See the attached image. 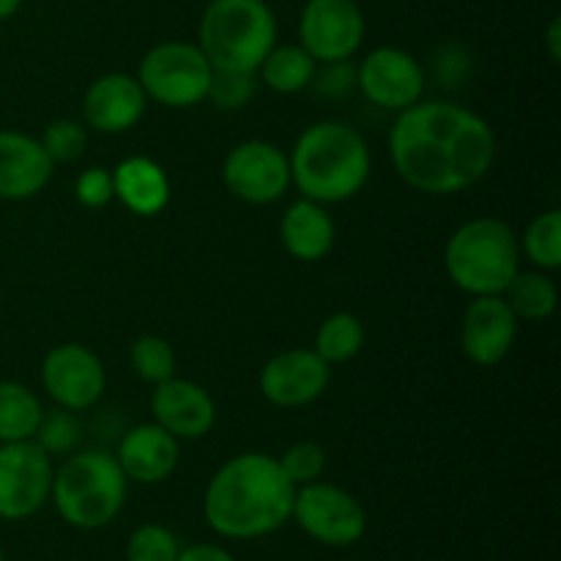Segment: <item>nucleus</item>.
Listing matches in <instances>:
<instances>
[{
    "label": "nucleus",
    "mask_w": 561,
    "mask_h": 561,
    "mask_svg": "<svg viewBox=\"0 0 561 561\" xmlns=\"http://www.w3.org/2000/svg\"><path fill=\"white\" fill-rule=\"evenodd\" d=\"M389 157L411 190L433 197L458 195L491 173L496 131L474 110L420 99L394 118Z\"/></svg>",
    "instance_id": "f257e3e1"
},
{
    "label": "nucleus",
    "mask_w": 561,
    "mask_h": 561,
    "mask_svg": "<svg viewBox=\"0 0 561 561\" xmlns=\"http://www.w3.org/2000/svg\"><path fill=\"white\" fill-rule=\"evenodd\" d=\"M296 488L266 453L225 460L203 491V520L222 540L250 542L290 524Z\"/></svg>",
    "instance_id": "f03ea898"
},
{
    "label": "nucleus",
    "mask_w": 561,
    "mask_h": 561,
    "mask_svg": "<svg viewBox=\"0 0 561 561\" xmlns=\"http://www.w3.org/2000/svg\"><path fill=\"white\" fill-rule=\"evenodd\" d=\"M288 164L290 184L301 197L334 206L365 190L373 157L367 140L354 126L343 121H318L296 137Z\"/></svg>",
    "instance_id": "7ed1b4c3"
},
{
    "label": "nucleus",
    "mask_w": 561,
    "mask_h": 561,
    "mask_svg": "<svg viewBox=\"0 0 561 561\" xmlns=\"http://www.w3.org/2000/svg\"><path fill=\"white\" fill-rule=\"evenodd\" d=\"M129 493V480L121 471L115 455L102 449H82L66 455L53 474L55 513L66 526L80 531H96L121 515Z\"/></svg>",
    "instance_id": "20e7f679"
},
{
    "label": "nucleus",
    "mask_w": 561,
    "mask_h": 561,
    "mask_svg": "<svg viewBox=\"0 0 561 561\" xmlns=\"http://www.w3.org/2000/svg\"><path fill=\"white\" fill-rule=\"evenodd\" d=\"M444 268L463 294L502 296L510 279L520 272L518 236L499 217L469 219L449 236Z\"/></svg>",
    "instance_id": "39448f33"
},
{
    "label": "nucleus",
    "mask_w": 561,
    "mask_h": 561,
    "mask_svg": "<svg viewBox=\"0 0 561 561\" xmlns=\"http://www.w3.org/2000/svg\"><path fill=\"white\" fill-rule=\"evenodd\" d=\"M277 44V16L266 0H208L197 47L211 69L255 71Z\"/></svg>",
    "instance_id": "423d86ee"
},
{
    "label": "nucleus",
    "mask_w": 561,
    "mask_h": 561,
    "mask_svg": "<svg viewBox=\"0 0 561 561\" xmlns=\"http://www.w3.org/2000/svg\"><path fill=\"white\" fill-rule=\"evenodd\" d=\"M135 77L148 102L170 110H186L206 102L211 64L197 44L162 42L142 55Z\"/></svg>",
    "instance_id": "0eeeda50"
},
{
    "label": "nucleus",
    "mask_w": 561,
    "mask_h": 561,
    "mask_svg": "<svg viewBox=\"0 0 561 561\" xmlns=\"http://www.w3.org/2000/svg\"><path fill=\"white\" fill-rule=\"evenodd\" d=\"M290 520L312 542L327 548L356 546L367 531V513L359 499L323 480L296 488Z\"/></svg>",
    "instance_id": "6e6552de"
},
{
    "label": "nucleus",
    "mask_w": 561,
    "mask_h": 561,
    "mask_svg": "<svg viewBox=\"0 0 561 561\" xmlns=\"http://www.w3.org/2000/svg\"><path fill=\"white\" fill-rule=\"evenodd\" d=\"M55 466L36 442L0 444V520H27L49 502Z\"/></svg>",
    "instance_id": "1a4fd4ad"
},
{
    "label": "nucleus",
    "mask_w": 561,
    "mask_h": 561,
    "mask_svg": "<svg viewBox=\"0 0 561 561\" xmlns=\"http://www.w3.org/2000/svg\"><path fill=\"white\" fill-rule=\"evenodd\" d=\"M222 184L236 201L250 206L277 203L290 186L288 153L272 140H244L222 159Z\"/></svg>",
    "instance_id": "9d476101"
},
{
    "label": "nucleus",
    "mask_w": 561,
    "mask_h": 561,
    "mask_svg": "<svg viewBox=\"0 0 561 561\" xmlns=\"http://www.w3.org/2000/svg\"><path fill=\"white\" fill-rule=\"evenodd\" d=\"M365 11L356 0H307L299 16V44L316 64L351 60L365 42Z\"/></svg>",
    "instance_id": "9b49d317"
},
{
    "label": "nucleus",
    "mask_w": 561,
    "mask_h": 561,
    "mask_svg": "<svg viewBox=\"0 0 561 561\" xmlns=\"http://www.w3.org/2000/svg\"><path fill=\"white\" fill-rule=\"evenodd\" d=\"M42 387L58 409L85 411L102 400L107 373L96 351L82 343H60L42 359Z\"/></svg>",
    "instance_id": "f8f14e48"
},
{
    "label": "nucleus",
    "mask_w": 561,
    "mask_h": 561,
    "mask_svg": "<svg viewBox=\"0 0 561 561\" xmlns=\"http://www.w3.org/2000/svg\"><path fill=\"white\" fill-rule=\"evenodd\" d=\"M425 69L400 47H376L356 66V88L370 104L387 113H403L425 96Z\"/></svg>",
    "instance_id": "ddd939ff"
},
{
    "label": "nucleus",
    "mask_w": 561,
    "mask_h": 561,
    "mask_svg": "<svg viewBox=\"0 0 561 561\" xmlns=\"http://www.w3.org/2000/svg\"><path fill=\"white\" fill-rule=\"evenodd\" d=\"M332 381V367L312 348H288L263 365L257 387L277 409H301L321 398Z\"/></svg>",
    "instance_id": "4468645a"
},
{
    "label": "nucleus",
    "mask_w": 561,
    "mask_h": 561,
    "mask_svg": "<svg viewBox=\"0 0 561 561\" xmlns=\"http://www.w3.org/2000/svg\"><path fill=\"white\" fill-rule=\"evenodd\" d=\"M518 318L502 296H471L460 323V348L477 367H496L518 340Z\"/></svg>",
    "instance_id": "2eb2a0df"
},
{
    "label": "nucleus",
    "mask_w": 561,
    "mask_h": 561,
    "mask_svg": "<svg viewBox=\"0 0 561 561\" xmlns=\"http://www.w3.org/2000/svg\"><path fill=\"white\" fill-rule=\"evenodd\" d=\"M148 107V96L137 77L110 71L96 77L82 96V124L102 135H124L135 129Z\"/></svg>",
    "instance_id": "dca6fc26"
},
{
    "label": "nucleus",
    "mask_w": 561,
    "mask_h": 561,
    "mask_svg": "<svg viewBox=\"0 0 561 561\" xmlns=\"http://www.w3.org/2000/svg\"><path fill=\"white\" fill-rule=\"evenodd\" d=\"M151 416L179 442H197L214 431L217 403L201 383L173 376L153 387Z\"/></svg>",
    "instance_id": "f3484780"
},
{
    "label": "nucleus",
    "mask_w": 561,
    "mask_h": 561,
    "mask_svg": "<svg viewBox=\"0 0 561 561\" xmlns=\"http://www.w3.org/2000/svg\"><path fill=\"white\" fill-rule=\"evenodd\" d=\"M53 173L55 162L38 137L0 129V201H31L47 190Z\"/></svg>",
    "instance_id": "a211bd4d"
},
{
    "label": "nucleus",
    "mask_w": 561,
    "mask_h": 561,
    "mask_svg": "<svg viewBox=\"0 0 561 561\" xmlns=\"http://www.w3.org/2000/svg\"><path fill=\"white\" fill-rule=\"evenodd\" d=\"M179 438L170 436L153 420L129 427L115 449V460H118L124 477L137 485H159V482L170 480L173 471L179 469Z\"/></svg>",
    "instance_id": "6ab92c4d"
},
{
    "label": "nucleus",
    "mask_w": 561,
    "mask_h": 561,
    "mask_svg": "<svg viewBox=\"0 0 561 561\" xmlns=\"http://www.w3.org/2000/svg\"><path fill=\"white\" fill-rule=\"evenodd\" d=\"M334 236H337V228H334L332 214L327 211V206L307 197L290 203L279 217V241L294 261H323L332 252Z\"/></svg>",
    "instance_id": "aec40b11"
},
{
    "label": "nucleus",
    "mask_w": 561,
    "mask_h": 561,
    "mask_svg": "<svg viewBox=\"0 0 561 561\" xmlns=\"http://www.w3.org/2000/svg\"><path fill=\"white\" fill-rule=\"evenodd\" d=\"M115 197L137 217H157L170 203V179L159 162L129 157L113 168Z\"/></svg>",
    "instance_id": "412c9836"
},
{
    "label": "nucleus",
    "mask_w": 561,
    "mask_h": 561,
    "mask_svg": "<svg viewBox=\"0 0 561 561\" xmlns=\"http://www.w3.org/2000/svg\"><path fill=\"white\" fill-rule=\"evenodd\" d=\"M318 75V64L301 44H274L272 53L257 66V82L274 93L294 96L307 91Z\"/></svg>",
    "instance_id": "4be33fe9"
},
{
    "label": "nucleus",
    "mask_w": 561,
    "mask_h": 561,
    "mask_svg": "<svg viewBox=\"0 0 561 561\" xmlns=\"http://www.w3.org/2000/svg\"><path fill=\"white\" fill-rule=\"evenodd\" d=\"M502 299L507 301L510 310L518 321H546L559 307V288L553 283L551 272L531 268V272H518L510 285L504 288Z\"/></svg>",
    "instance_id": "5701e85b"
},
{
    "label": "nucleus",
    "mask_w": 561,
    "mask_h": 561,
    "mask_svg": "<svg viewBox=\"0 0 561 561\" xmlns=\"http://www.w3.org/2000/svg\"><path fill=\"white\" fill-rule=\"evenodd\" d=\"M42 400L20 381H0V444L31 442L42 422Z\"/></svg>",
    "instance_id": "b1692460"
},
{
    "label": "nucleus",
    "mask_w": 561,
    "mask_h": 561,
    "mask_svg": "<svg viewBox=\"0 0 561 561\" xmlns=\"http://www.w3.org/2000/svg\"><path fill=\"white\" fill-rule=\"evenodd\" d=\"M362 348H365V323L348 310L332 312L329 318H323L316 332V343H312V351L329 367L345 365L354 356H359Z\"/></svg>",
    "instance_id": "393cba45"
},
{
    "label": "nucleus",
    "mask_w": 561,
    "mask_h": 561,
    "mask_svg": "<svg viewBox=\"0 0 561 561\" xmlns=\"http://www.w3.org/2000/svg\"><path fill=\"white\" fill-rule=\"evenodd\" d=\"M520 255L542 272H557L561 266V211H542L526 225L520 236Z\"/></svg>",
    "instance_id": "a878e982"
},
{
    "label": "nucleus",
    "mask_w": 561,
    "mask_h": 561,
    "mask_svg": "<svg viewBox=\"0 0 561 561\" xmlns=\"http://www.w3.org/2000/svg\"><path fill=\"white\" fill-rule=\"evenodd\" d=\"M131 370L140 381L146 383H162L175 376V351L159 334H140L129 348Z\"/></svg>",
    "instance_id": "bb28decb"
},
{
    "label": "nucleus",
    "mask_w": 561,
    "mask_h": 561,
    "mask_svg": "<svg viewBox=\"0 0 561 561\" xmlns=\"http://www.w3.org/2000/svg\"><path fill=\"white\" fill-rule=\"evenodd\" d=\"M80 422H77L75 411H66L55 405L53 411H44L42 422L36 427V436L33 442L49 455V458H58V455H71L80 444Z\"/></svg>",
    "instance_id": "cd10ccee"
},
{
    "label": "nucleus",
    "mask_w": 561,
    "mask_h": 561,
    "mask_svg": "<svg viewBox=\"0 0 561 561\" xmlns=\"http://www.w3.org/2000/svg\"><path fill=\"white\" fill-rule=\"evenodd\" d=\"M181 542L173 529L162 524H142L129 535L124 548L126 561H175Z\"/></svg>",
    "instance_id": "c85d7f7f"
},
{
    "label": "nucleus",
    "mask_w": 561,
    "mask_h": 561,
    "mask_svg": "<svg viewBox=\"0 0 561 561\" xmlns=\"http://www.w3.org/2000/svg\"><path fill=\"white\" fill-rule=\"evenodd\" d=\"M257 91L255 71H228L211 69V82H208L206 99L217 110H241L252 102Z\"/></svg>",
    "instance_id": "c756f323"
},
{
    "label": "nucleus",
    "mask_w": 561,
    "mask_h": 561,
    "mask_svg": "<svg viewBox=\"0 0 561 561\" xmlns=\"http://www.w3.org/2000/svg\"><path fill=\"white\" fill-rule=\"evenodd\" d=\"M38 140L55 164L77 162L88 148V126L75 118H58L44 129Z\"/></svg>",
    "instance_id": "7c9ffc66"
},
{
    "label": "nucleus",
    "mask_w": 561,
    "mask_h": 561,
    "mask_svg": "<svg viewBox=\"0 0 561 561\" xmlns=\"http://www.w3.org/2000/svg\"><path fill=\"white\" fill-rule=\"evenodd\" d=\"M277 463L285 477L294 482V488L310 485V482L321 480L327 471V449L316 442H296L279 455Z\"/></svg>",
    "instance_id": "2f4dec72"
},
{
    "label": "nucleus",
    "mask_w": 561,
    "mask_h": 561,
    "mask_svg": "<svg viewBox=\"0 0 561 561\" xmlns=\"http://www.w3.org/2000/svg\"><path fill=\"white\" fill-rule=\"evenodd\" d=\"M75 197L85 208H104L110 201H115L113 190V170L107 168H88L77 175Z\"/></svg>",
    "instance_id": "473e14b6"
},
{
    "label": "nucleus",
    "mask_w": 561,
    "mask_h": 561,
    "mask_svg": "<svg viewBox=\"0 0 561 561\" xmlns=\"http://www.w3.org/2000/svg\"><path fill=\"white\" fill-rule=\"evenodd\" d=\"M323 71L316 75L312 82H321L323 93H332V96H340V93H348L351 88H356V66H351L348 60H340V64H321Z\"/></svg>",
    "instance_id": "72a5a7b5"
},
{
    "label": "nucleus",
    "mask_w": 561,
    "mask_h": 561,
    "mask_svg": "<svg viewBox=\"0 0 561 561\" xmlns=\"http://www.w3.org/2000/svg\"><path fill=\"white\" fill-rule=\"evenodd\" d=\"M175 561H236V557L219 542H192V546H181Z\"/></svg>",
    "instance_id": "f704fd0d"
},
{
    "label": "nucleus",
    "mask_w": 561,
    "mask_h": 561,
    "mask_svg": "<svg viewBox=\"0 0 561 561\" xmlns=\"http://www.w3.org/2000/svg\"><path fill=\"white\" fill-rule=\"evenodd\" d=\"M546 47H548V58H551V64H561V20L559 16H553V20L548 22Z\"/></svg>",
    "instance_id": "c9c22d12"
},
{
    "label": "nucleus",
    "mask_w": 561,
    "mask_h": 561,
    "mask_svg": "<svg viewBox=\"0 0 561 561\" xmlns=\"http://www.w3.org/2000/svg\"><path fill=\"white\" fill-rule=\"evenodd\" d=\"M22 3H25V0H0V22L11 20V16L22 9Z\"/></svg>",
    "instance_id": "e433bc0d"
},
{
    "label": "nucleus",
    "mask_w": 561,
    "mask_h": 561,
    "mask_svg": "<svg viewBox=\"0 0 561 561\" xmlns=\"http://www.w3.org/2000/svg\"><path fill=\"white\" fill-rule=\"evenodd\" d=\"M0 561H5V551H3V546H0Z\"/></svg>",
    "instance_id": "4c0bfd02"
},
{
    "label": "nucleus",
    "mask_w": 561,
    "mask_h": 561,
    "mask_svg": "<svg viewBox=\"0 0 561 561\" xmlns=\"http://www.w3.org/2000/svg\"><path fill=\"white\" fill-rule=\"evenodd\" d=\"M351 561H359V559H351Z\"/></svg>",
    "instance_id": "58836bf2"
}]
</instances>
